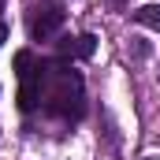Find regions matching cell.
Instances as JSON below:
<instances>
[{"mask_svg":"<svg viewBox=\"0 0 160 160\" xmlns=\"http://www.w3.org/2000/svg\"><path fill=\"white\" fill-rule=\"evenodd\" d=\"M112 4H116V0H112Z\"/></svg>","mask_w":160,"mask_h":160,"instance_id":"ba28073f","label":"cell"},{"mask_svg":"<svg viewBox=\"0 0 160 160\" xmlns=\"http://www.w3.org/2000/svg\"><path fill=\"white\" fill-rule=\"evenodd\" d=\"M48 75L56 78V86H52L45 108H48L52 116H60V119H78L82 108H86V104H82V101H86V97H82V78L71 67H67V71H48Z\"/></svg>","mask_w":160,"mask_h":160,"instance_id":"6da1fadb","label":"cell"},{"mask_svg":"<svg viewBox=\"0 0 160 160\" xmlns=\"http://www.w3.org/2000/svg\"><path fill=\"white\" fill-rule=\"evenodd\" d=\"M145 160H153V157H145Z\"/></svg>","mask_w":160,"mask_h":160,"instance_id":"52a82bcc","label":"cell"},{"mask_svg":"<svg viewBox=\"0 0 160 160\" xmlns=\"http://www.w3.org/2000/svg\"><path fill=\"white\" fill-rule=\"evenodd\" d=\"M4 41H8V22L0 19V45H4Z\"/></svg>","mask_w":160,"mask_h":160,"instance_id":"5b68a950","label":"cell"},{"mask_svg":"<svg viewBox=\"0 0 160 160\" xmlns=\"http://www.w3.org/2000/svg\"><path fill=\"white\" fill-rule=\"evenodd\" d=\"M0 8H4V0H0Z\"/></svg>","mask_w":160,"mask_h":160,"instance_id":"8992f818","label":"cell"},{"mask_svg":"<svg viewBox=\"0 0 160 160\" xmlns=\"http://www.w3.org/2000/svg\"><path fill=\"white\" fill-rule=\"evenodd\" d=\"M93 48H97V38L93 34H82V38H63L60 41V56H78V60H89L93 56Z\"/></svg>","mask_w":160,"mask_h":160,"instance_id":"3957f363","label":"cell"},{"mask_svg":"<svg viewBox=\"0 0 160 160\" xmlns=\"http://www.w3.org/2000/svg\"><path fill=\"white\" fill-rule=\"evenodd\" d=\"M60 26H63V11H60V8H45L41 15L30 19V38H34V41H45V38H52Z\"/></svg>","mask_w":160,"mask_h":160,"instance_id":"7a4b0ae2","label":"cell"},{"mask_svg":"<svg viewBox=\"0 0 160 160\" xmlns=\"http://www.w3.org/2000/svg\"><path fill=\"white\" fill-rule=\"evenodd\" d=\"M134 22H138V26H149V30L160 34V4H142V8L134 11Z\"/></svg>","mask_w":160,"mask_h":160,"instance_id":"277c9868","label":"cell"}]
</instances>
